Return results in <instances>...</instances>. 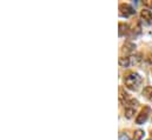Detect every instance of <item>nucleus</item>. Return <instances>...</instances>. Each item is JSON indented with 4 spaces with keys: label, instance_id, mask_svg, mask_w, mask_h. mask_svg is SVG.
I'll list each match as a JSON object with an SVG mask.
<instances>
[{
    "label": "nucleus",
    "instance_id": "f257e3e1",
    "mask_svg": "<svg viewBox=\"0 0 152 140\" xmlns=\"http://www.w3.org/2000/svg\"><path fill=\"white\" fill-rule=\"evenodd\" d=\"M124 84L130 90H137L138 86L142 84V77L138 73H130L125 77Z\"/></svg>",
    "mask_w": 152,
    "mask_h": 140
},
{
    "label": "nucleus",
    "instance_id": "f03ea898",
    "mask_svg": "<svg viewBox=\"0 0 152 140\" xmlns=\"http://www.w3.org/2000/svg\"><path fill=\"white\" fill-rule=\"evenodd\" d=\"M150 114H151V108H150L149 106L143 107V108H142V111L139 112V114H138V115H137V118H136V124H138V125L144 124V122L149 119Z\"/></svg>",
    "mask_w": 152,
    "mask_h": 140
},
{
    "label": "nucleus",
    "instance_id": "7ed1b4c3",
    "mask_svg": "<svg viewBox=\"0 0 152 140\" xmlns=\"http://www.w3.org/2000/svg\"><path fill=\"white\" fill-rule=\"evenodd\" d=\"M119 11H120V15H123V17H130L136 13L134 8L129 4H120Z\"/></svg>",
    "mask_w": 152,
    "mask_h": 140
},
{
    "label": "nucleus",
    "instance_id": "20e7f679",
    "mask_svg": "<svg viewBox=\"0 0 152 140\" xmlns=\"http://www.w3.org/2000/svg\"><path fill=\"white\" fill-rule=\"evenodd\" d=\"M140 18H142V20L145 23V24H148V25H151L152 24V12L151 11H149V9H143L142 12H140Z\"/></svg>",
    "mask_w": 152,
    "mask_h": 140
},
{
    "label": "nucleus",
    "instance_id": "39448f33",
    "mask_svg": "<svg viewBox=\"0 0 152 140\" xmlns=\"http://www.w3.org/2000/svg\"><path fill=\"white\" fill-rule=\"evenodd\" d=\"M136 50V45L133 42H130V41H126L124 45H123V53L125 54H130V53H133Z\"/></svg>",
    "mask_w": 152,
    "mask_h": 140
},
{
    "label": "nucleus",
    "instance_id": "423d86ee",
    "mask_svg": "<svg viewBox=\"0 0 152 140\" xmlns=\"http://www.w3.org/2000/svg\"><path fill=\"white\" fill-rule=\"evenodd\" d=\"M119 94H120V96H119V99H120V101H121L124 105H126V104L132 99V98H130V94H129V93H126L123 88H120V90H119Z\"/></svg>",
    "mask_w": 152,
    "mask_h": 140
},
{
    "label": "nucleus",
    "instance_id": "0eeeda50",
    "mask_svg": "<svg viewBox=\"0 0 152 140\" xmlns=\"http://www.w3.org/2000/svg\"><path fill=\"white\" fill-rule=\"evenodd\" d=\"M143 96H144L148 100L152 101V87L151 86H146V87L143 90Z\"/></svg>",
    "mask_w": 152,
    "mask_h": 140
},
{
    "label": "nucleus",
    "instance_id": "6e6552de",
    "mask_svg": "<svg viewBox=\"0 0 152 140\" xmlns=\"http://www.w3.org/2000/svg\"><path fill=\"white\" fill-rule=\"evenodd\" d=\"M119 65L123 66V67H129V66H131V65H130V58H129V57L119 58Z\"/></svg>",
    "mask_w": 152,
    "mask_h": 140
},
{
    "label": "nucleus",
    "instance_id": "1a4fd4ad",
    "mask_svg": "<svg viewBox=\"0 0 152 140\" xmlns=\"http://www.w3.org/2000/svg\"><path fill=\"white\" fill-rule=\"evenodd\" d=\"M127 30H129V26L126 24L119 23V36H123V35L127 32Z\"/></svg>",
    "mask_w": 152,
    "mask_h": 140
},
{
    "label": "nucleus",
    "instance_id": "9d476101",
    "mask_svg": "<svg viewBox=\"0 0 152 140\" xmlns=\"http://www.w3.org/2000/svg\"><path fill=\"white\" fill-rule=\"evenodd\" d=\"M144 131L143 130H137L136 132H134V134H133V139L132 140H142L143 139V137H144Z\"/></svg>",
    "mask_w": 152,
    "mask_h": 140
},
{
    "label": "nucleus",
    "instance_id": "9b49d317",
    "mask_svg": "<svg viewBox=\"0 0 152 140\" xmlns=\"http://www.w3.org/2000/svg\"><path fill=\"white\" fill-rule=\"evenodd\" d=\"M133 114H136V108H126V109H125V117H126L127 119L132 118Z\"/></svg>",
    "mask_w": 152,
    "mask_h": 140
},
{
    "label": "nucleus",
    "instance_id": "f8f14e48",
    "mask_svg": "<svg viewBox=\"0 0 152 140\" xmlns=\"http://www.w3.org/2000/svg\"><path fill=\"white\" fill-rule=\"evenodd\" d=\"M119 140H129V136L126 133H120L119 134Z\"/></svg>",
    "mask_w": 152,
    "mask_h": 140
},
{
    "label": "nucleus",
    "instance_id": "ddd939ff",
    "mask_svg": "<svg viewBox=\"0 0 152 140\" xmlns=\"http://www.w3.org/2000/svg\"><path fill=\"white\" fill-rule=\"evenodd\" d=\"M143 2H144V5H145L146 7L152 8V0H145V1H143Z\"/></svg>",
    "mask_w": 152,
    "mask_h": 140
},
{
    "label": "nucleus",
    "instance_id": "4468645a",
    "mask_svg": "<svg viewBox=\"0 0 152 140\" xmlns=\"http://www.w3.org/2000/svg\"><path fill=\"white\" fill-rule=\"evenodd\" d=\"M146 60H148V63L152 64V53L150 54V55H149V57H148V59H146Z\"/></svg>",
    "mask_w": 152,
    "mask_h": 140
},
{
    "label": "nucleus",
    "instance_id": "2eb2a0df",
    "mask_svg": "<svg viewBox=\"0 0 152 140\" xmlns=\"http://www.w3.org/2000/svg\"><path fill=\"white\" fill-rule=\"evenodd\" d=\"M149 140H152V139H149Z\"/></svg>",
    "mask_w": 152,
    "mask_h": 140
},
{
    "label": "nucleus",
    "instance_id": "dca6fc26",
    "mask_svg": "<svg viewBox=\"0 0 152 140\" xmlns=\"http://www.w3.org/2000/svg\"><path fill=\"white\" fill-rule=\"evenodd\" d=\"M151 134H152V133H151Z\"/></svg>",
    "mask_w": 152,
    "mask_h": 140
}]
</instances>
